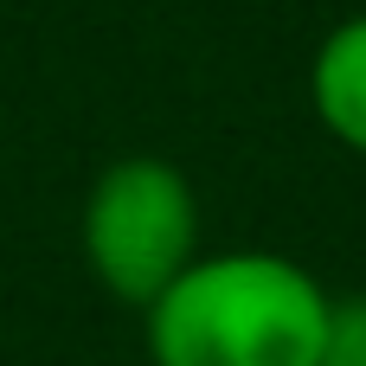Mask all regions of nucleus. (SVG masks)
<instances>
[{"label": "nucleus", "instance_id": "4", "mask_svg": "<svg viewBox=\"0 0 366 366\" xmlns=\"http://www.w3.org/2000/svg\"><path fill=\"white\" fill-rule=\"evenodd\" d=\"M322 366H366V302H335L328 309Z\"/></svg>", "mask_w": 366, "mask_h": 366}, {"label": "nucleus", "instance_id": "1", "mask_svg": "<svg viewBox=\"0 0 366 366\" xmlns=\"http://www.w3.org/2000/svg\"><path fill=\"white\" fill-rule=\"evenodd\" d=\"M328 296L309 270L270 251L187 264L148 302L154 366H322Z\"/></svg>", "mask_w": 366, "mask_h": 366}, {"label": "nucleus", "instance_id": "2", "mask_svg": "<svg viewBox=\"0 0 366 366\" xmlns=\"http://www.w3.org/2000/svg\"><path fill=\"white\" fill-rule=\"evenodd\" d=\"M193 238H199L193 187L180 180V167L148 154L116 161L84 206V251L97 283L142 309L193 264Z\"/></svg>", "mask_w": 366, "mask_h": 366}, {"label": "nucleus", "instance_id": "3", "mask_svg": "<svg viewBox=\"0 0 366 366\" xmlns=\"http://www.w3.org/2000/svg\"><path fill=\"white\" fill-rule=\"evenodd\" d=\"M309 84H315L322 122H328L347 148L366 154V13L347 19V26H335V32L322 39L315 77H309Z\"/></svg>", "mask_w": 366, "mask_h": 366}]
</instances>
